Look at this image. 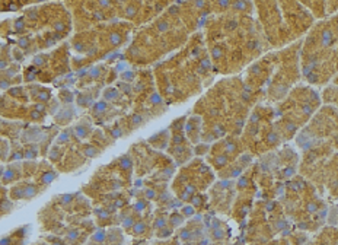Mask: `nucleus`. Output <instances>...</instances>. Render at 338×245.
I'll list each match as a JSON object with an SVG mask.
<instances>
[{
    "label": "nucleus",
    "mask_w": 338,
    "mask_h": 245,
    "mask_svg": "<svg viewBox=\"0 0 338 245\" xmlns=\"http://www.w3.org/2000/svg\"><path fill=\"white\" fill-rule=\"evenodd\" d=\"M144 229H146V223L144 222H136L134 223V226H133V232H134V235H140V234H143L144 232Z\"/></svg>",
    "instance_id": "1"
},
{
    "label": "nucleus",
    "mask_w": 338,
    "mask_h": 245,
    "mask_svg": "<svg viewBox=\"0 0 338 245\" xmlns=\"http://www.w3.org/2000/svg\"><path fill=\"white\" fill-rule=\"evenodd\" d=\"M54 178H55V174H54V172H50V174L47 172V174H44V177H42V182H44V184L51 182Z\"/></svg>",
    "instance_id": "2"
},
{
    "label": "nucleus",
    "mask_w": 338,
    "mask_h": 245,
    "mask_svg": "<svg viewBox=\"0 0 338 245\" xmlns=\"http://www.w3.org/2000/svg\"><path fill=\"white\" fill-rule=\"evenodd\" d=\"M170 223L173 225V226H179L181 223H182V217L181 216H176V214H172V217H170Z\"/></svg>",
    "instance_id": "3"
},
{
    "label": "nucleus",
    "mask_w": 338,
    "mask_h": 245,
    "mask_svg": "<svg viewBox=\"0 0 338 245\" xmlns=\"http://www.w3.org/2000/svg\"><path fill=\"white\" fill-rule=\"evenodd\" d=\"M224 236V232L222 231V229H214V232H213V238L214 239H220V238H223Z\"/></svg>",
    "instance_id": "4"
},
{
    "label": "nucleus",
    "mask_w": 338,
    "mask_h": 245,
    "mask_svg": "<svg viewBox=\"0 0 338 245\" xmlns=\"http://www.w3.org/2000/svg\"><path fill=\"white\" fill-rule=\"evenodd\" d=\"M130 165H131V161H130L128 158H123V159H121V168L126 169V168H128Z\"/></svg>",
    "instance_id": "5"
},
{
    "label": "nucleus",
    "mask_w": 338,
    "mask_h": 245,
    "mask_svg": "<svg viewBox=\"0 0 338 245\" xmlns=\"http://www.w3.org/2000/svg\"><path fill=\"white\" fill-rule=\"evenodd\" d=\"M306 209H307V212L313 213V212H316V210H318V206H316L315 203H309L307 206H306Z\"/></svg>",
    "instance_id": "6"
},
{
    "label": "nucleus",
    "mask_w": 338,
    "mask_h": 245,
    "mask_svg": "<svg viewBox=\"0 0 338 245\" xmlns=\"http://www.w3.org/2000/svg\"><path fill=\"white\" fill-rule=\"evenodd\" d=\"M124 226H126V228H131V226H134V220H133V217H127L126 220H124Z\"/></svg>",
    "instance_id": "7"
},
{
    "label": "nucleus",
    "mask_w": 338,
    "mask_h": 245,
    "mask_svg": "<svg viewBox=\"0 0 338 245\" xmlns=\"http://www.w3.org/2000/svg\"><path fill=\"white\" fill-rule=\"evenodd\" d=\"M182 210H184V214H185V216H191V214H194L192 207H188V206H187V207H184Z\"/></svg>",
    "instance_id": "8"
},
{
    "label": "nucleus",
    "mask_w": 338,
    "mask_h": 245,
    "mask_svg": "<svg viewBox=\"0 0 338 245\" xmlns=\"http://www.w3.org/2000/svg\"><path fill=\"white\" fill-rule=\"evenodd\" d=\"M104 238H105V234H104L102 231H99L96 235H93V239H96V241H102Z\"/></svg>",
    "instance_id": "9"
},
{
    "label": "nucleus",
    "mask_w": 338,
    "mask_h": 245,
    "mask_svg": "<svg viewBox=\"0 0 338 245\" xmlns=\"http://www.w3.org/2000/svg\"><path fill=\"white\" fill-rule=\"evenodd\" d=\"M162 226H165V220H163V219H158L156 223H155V228H156V229H160Z\"/></svg>",
    "instance_id": "10"
},
{
    "label": "nucleus",
    "mask_w": 338,
    "mask_h": 245,
    "mask_svg": "<svg viewBox=\"0 0 338 245\" xmlns=\"http://www.w3.org/2000/svg\"><path fill=\"white\" fill-rule=\"evenodd\" d=\"M226 161H227V159H226V158H223V156H219V158L216 159V162L219 163V165H224V163H226Z\"/></svg>",
    "instance_id": "11"
},
{
    "label": "nucleus",
    "mask_w": 338,
    "mask_h": 245,
    "mask_svg": "<svg viewBox=\"0 0 338 245\" xmlns=\"http://www.w3.org/2000/svg\"><path fill=\"white\" fill-rule=\"evenodd\" d=\"M170 235V229H166V231H162L160 234H159V236L160 238H163V236H169Z\"/></svg>",
    "instance_id": "12"
},
{
    "label": "nucleus",
    "mask_w": 338,
    "mask_h": 245,
    "mask_svg": "<svg viewBox=\"0 0 338 245\" xmlns=\"http://www.w3.org/2000/svg\"><path fill=\"white\" fill-rule=\"evenodd\" d=\"M146 196H147V199H153V197L156 196V193H155V191H152V190H147Z\"/></svg>",
    "instance_id": "13"
},
{
    "label": "nucleus",
    "mask_w": 338,
    "mask_h": 245,
    "mask_svg": "<svg viewBox=\"0 0 338 245\" xmlns=\"http://www.w3.org/2000/svg\"><path fill=\"white\" fill-rule=\"evenodd\" d=\"M182 234H184V235H182V238H184V239L191 238V235H190V232H188V231H185V232H182Z\"/></svg>",
    "instance_id": "14"
}]
</instances>
